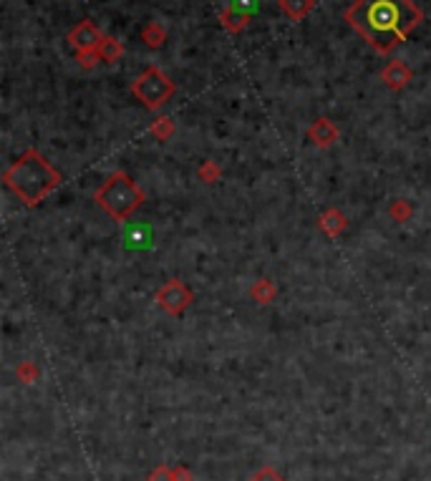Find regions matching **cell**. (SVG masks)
<instances>
[{
  "label": "cell",
  "instance_id": "obj_1",
  "mask_svg": "<svg viewBox=\"0 0 431 481\" xmlns=\"http://www.w3.org/2000/svg\"><path fill=\"white\" fill-rule=\"evenodd\" d=\"M345 18L376 51L389 53L419 25L421 11L411 0H356Z\"/></svg>",
  "mask_w": 431,
  "mask_h": 481
},
{
  "label": "cell",
  "instance_id": "obj_2",
  "mask_svg": "<svg viewBox=\"0 0 431 481\" xmlns=\"http://www.w3.org/2000/svg\"><path fill=\"white\" fill-rule=\"evenodd\" d=\"M56 179L58 174L51 169V164L40 154H35V151H28V154L21 156L6 174L8 187L25 204H35L38 199H43L56 187Z\"/></svg>",
  "mask_w": 431,
  "mask_h": 481
},
{
  "label": "cell",
  "instance_id": "obj_3",
  "mask_svg": "<svg viewBox=\"0 0 431 481\" xmlns=\"http://www.w3.org/2000/svg\"><path fill=\"white\" fill-rule=\"evenodd\" d=\"M96 202L98 207H104L114 219H127L144 202V195L127 174L116 172L101 184V190L96 192Z\"/></svg>",
  "mask_w": 431,
  "mask_h": 481
},
{
  "label": "cell",
  "instance_id": "obj_4",
  "mask_svg": "<svg viewBox=\"0 0 431 481\" xmlns=\"http://www.w3.org/2000/svg\"><path fill=\"white\" fill-rule=\"evenodd\" d=\"M132 91L146 109H156V106H161L164 101H169V96L174 93V83L164 71L151 66V69H146L134 81Z\"/></svg>",
  "mask_w": 431,
  "mask_h": 481
},
{
  "label": "cell",
  "instance_id": "obj_5",
  "mask_svg": "<svg viewBox=\"0 0 431 481\" xmlns=\"http://www.w3.org/2000/svg\"><path fill=\"white\" fill-rule=\"evenodd\" d=\"M101 40H104V35L98 33L91 21H81L69 33V43L76 48V53H98Z\"/></svg>",
  "mask_w": 431,
  "mask_h": 481
},
{
  "label": "cell",
  "instance_id": "obj_6",
  "mask_svg": "<svg viewBox=\"0 0 431 481\" xmlns=\"http://www.w3.org/2000/svg\"><path fill=\"white\" fill-rule=\"evenodd\" d=\"M187 298H190V295H187V290H184L179 282H169V285L159 292L161 305H164V308H169V310H174V313L187 305Z\"/></svg>",
  "mask_w": 431,
  "mask_h": 481
},
{
  "label": "cell",
  "instance_id": "obj_7",
  "mask_svg": "<svg viewBox=\"0 0 431 481\" xmlns=\"http://www.w3.org/2000/svg\"><path fill=\"white\" fill-rule=\"evenodd\" d=\"M381 79H384L391 88H401L411 81V71H408L403 64H398V61H393V64L386 66V71L381 74Z\"/></svg>",
  "mask_w": 431,
  "mask_h": 481
},
{
  "label": "cell",
  "instance_id": "obj_8",
  "mask_svg": "<svg viewBox=\"0 0 431 481\" xmlns=\"http://www.w3.org/2000/svg\"><path fill=\"white\" fill-rule=\"evenodd\" d=\"M280 8L287 18L303 21V18L313 11V0H280Z\"/></svg>",
  "mask_w": 431,
  "mask_h": 481
},
{
  "label": "cell",
  "instance_id": "obj_9",
  "mask_svg": "<svg viewBox=\"0 0 431 481\" xmlns=\"http://www.w3.org/2000/svg\"><path fill=\"white\" fill-rule=\"evenodd\" d=\"M121 53H124V46H121L119 40L111 38V35H104L101 46H98V58L106 61V64H114L116 58H121Z\"/></svg>",
  "mask_w": 431,
  "mask_h": 481
},
{
  "label": "cell",
  "instance_id": "obj_10",
  "mask_svg": "<svg viewBox=\"0 0 431 481\" xmlns=\"http://www.w3.org/2000/svg\"><path fill=\"white\" fill-rule=\"evenodd\" d=\"M311 134H313V139H321L323 137V144H331L335 139V127L328 119H318V124L313 127Z\"/></svg>",
  "mask_w": 431,
  "mask_h": 481
},
{
  "label": "cell",
  "instance_id": "obj_11",
  "mask_svg": "<svg viewBox=\"0 0 431 481\" xmlns=\"http://www.w3.org/2000/svg\"><path fill=\"white\" fill-rule=\"evenodd\" d=\"M142 35H144V40H146V46H151V48L161 46V43H164V38H167L164 28H161V25H156V23H149V25H146Z\"/></svg>",
  "mask_w": 431,
  "mask_h": 481
}]
</instances>
